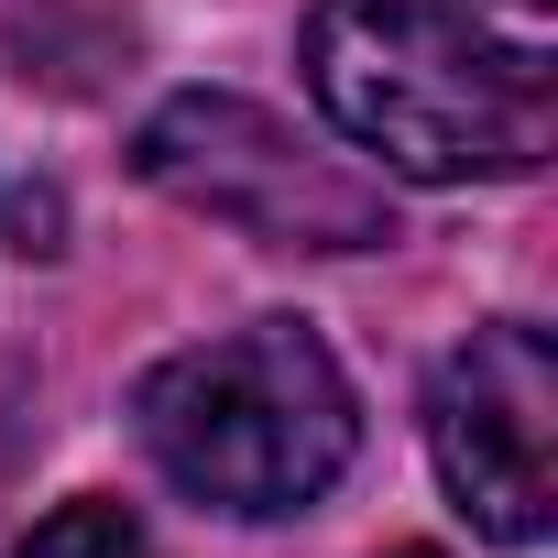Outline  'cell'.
Here are the masks:
<instances>
[{
	"label": "cell",
	"mask_w": 558,
	"mask_h": 558,
	"mask_svg": "<svg viewBox=\"0 0 558 558\" xmlns=\"http://www.w3.org/2000/svg\"><path fill=\"white\" fill-rule=\"evenodd\" d=\"M318 110L416 186H514L547 165V56L482 34L449 0H318L307 12Z\"/></svg>",
	"instance_id": "6da1fadb"
},
{
	"label": "cell",
	"mask_w": 558,
	"mask_h": 558,
	"mask_svg": "<svg viewBox=\"0 0 558 558\" xmlns=\"http://www.w3.org/2000/svg\"><path fill=\"white\" fill-rule=\"evenodd\" d=\"M132 427L175 493H197L208 514H241V525L307 514L362 449L351 373L296 318H252L230 340L154 362L132 395Z\"/></svg>",
	"instance_id": "7a4b0ae2"
},
{
	"label": "cell",
	"mask_w": 558,
	"mask_h": 558,
	"mask_svg": "<svg viewBox=\"0 0 558 558\" xmlns=\"http://www.w3.org/2000/svg\"><path fill=\"white\" fill-rule=\"evenodd\" d=\"M132 165H143V186H165L175 208H197L263 252H384L395 241L384 186H362L351 165H329L263 99H230V88H175L132 132Z\"/></svg>",
	"instance_id": "3957f363"
},
{
	"label": "cell",
	"mask_w": 558,
	"mask_h": 558,
	"mask_svg": "<svg viewBox=\"0 0 558 558\" xmlns=\"http://www.w3.org/2000/svg\"><path fill=\"white\" fill-rule=\"evenodd\" d=\"M427 460L493 547H536L558 525V351L525 318H493L438 362Z\"/></svg>",
	"instance_id": "277c9868"
},
{
	"label": "cell",
	"mask_w": 558,
	"mask_h": 558,
	"mask_svg": "<svg viewBox=\"0 0 558 558\" xmlns=\"http://www.w3.org/2000/svg\"><path fill=\"white\" fill-rule=\"evenodd\" d=\"M12 558H154V536H143L121 504H56Z\"/></svg>",
	"instance_id": "5b68a950"
},
{
	"label": "cell",
	"mask_w": 558,
	"mask_h": 558,
	"mask_svg": "<svg viewBox=\"0 0 558 558\" xmlns=\"http://www.w3.org/2000/svg\"><path fill=\"white\" fill-rule=\"evenodd\" d=\"M395 558H438V547H395Z\"/></svg>",
	"instance_id": "8992f818"
}]
</instances>
